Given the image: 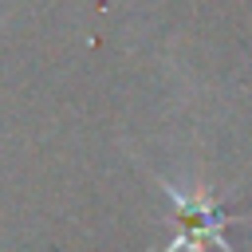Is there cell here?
<instances>
[{
  "instance_id": "6da1fadb",
  "label": "cell",
  "mask_w": 252,
  "mask_h": 252,
  "mask_svg": "<svg viewBox=\"0 0 252 252\" xmlns=\"http://www.w3.org/2000/svg\"><path fill=\"white\" fill-rule=\"evenodd\" d=\"M154 185L169 197L173 205V236L169 244H161L158 252H209V248H220V252H236L228 240H224V228L236 224V220H248V217H236L224 209V201L209 189H177L173 181L150 173Z\"/></svg>"
}]
</instances>
